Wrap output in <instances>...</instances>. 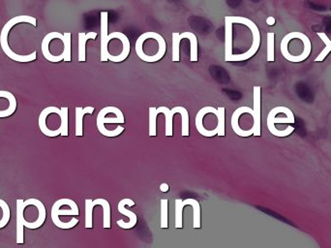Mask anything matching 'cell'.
<instances>
[{
    "label": "cell",
    "instance_id": "obj_1",
    "mask_svg": "<svg viewBox=\"0 0 331 248\" xmlns=\"http://www.w3.org/2000/svg\"><path fill=\"white\" fill-rule=\"evenodd\" d=\"M260 45V34L254 22L244 17H225V60L240 62L255 55Z\"/></svg>",
    "mask_w": 331,
    "mask_h": 248
},
{
    "label": "cell",
    "instance_id": "obj_2",
    "mask_svg": "<svg viewBox=\"0 0 331 248\" xmlns=\"http://www.w3.org/2000/svg\"><path fill=\"white\" fill-rule=\"evenodd\" d=\"M136 53L144 62H157L165 55L166 45L165 39L154 31L142 34L136 42Z\"/></svg>",
    "mask_w": 331,
    "mask_h": 248
},
{
    "label": "cell",
    "instance_id": "obj_3",
    "mask_svg": "<svg viewBox=\"0 0 331 248\" xmlns=\"http://www.w3.org/2000/svg\"><path fill=\"white\" fill-rule=\"evenodd\" d=\"M312 50L310 39L302 32L292 31L281 42V52L290 62L299 63L308 58Z\"/></svg>",
    "mask_w": 331,
    "mask_h": 248
},
{
    "label": "cell",
    "instance_id": "obj_4",
    "mask_svg": "<svg viewBox=\"0 0 331 248\" xmlns=\"http://www.w3.org/2000/svg\"><path fill=\"white\" fill-rule=\"evenodd\" d=\"M130 53V41L119 31L109 34L103 47H101V61L119 63L124 61Z\"/></svg>",
    "mask_w": 331,
    "mask_h": 248
},
{
    "label": "cell",
    "instance_id": "obj_5",
    "mask_svg": "<svg viewBox=\"0 0 331 248\" xmlns=\"http://www.w3.org/2000/svg\"><path fill=\"white\" fill-rule=\"evenodd\" d=\"M22 23L31 24L33 26L37 25V21L33 17H30V16H16L15 18L8 21L5 24V25L3 26L2 30H1V34H0V45H1V48L4 51V53L9 58H11L12 60H14L16 62H24V63L31 62V61L35 60L36 57H37V52L35 50L30 54H17L10 49V47L8 45L7 39H8L9 31L11 30V28L13 26H15L18 24H22Z\"/></svg>",
    "mask_w": 331,
    "mask_h": 248
},
{
    "label": "cell",
    "instance_id": "obj_6",
    "mask_svg": "<svg viewBox=\"0 0 331 248\" xmlns=\"http://www.w3.org/2000/svg\"><path fill=\"white\" fill-rule=\"evenodd\" d=\"M47 218V209L41 201L28 199L23 205V222L24 228L38 229Z\"/></svg>",
    "mask_w": 331,
    "mask_h": 248
},
{
    "label": "cell",
    "instance_id": "obj_7",
    "mask_svg": "<svg viewBox=\"0 0 331 248\" xmlns=\"http://www.w3.org/2000/svg\"><path fill=\"white\" fill-rule=\"evenodd\" d=\"M233 130L240 137H249L255 132V115L253 109L240 107L232 117Z\"/></svg>",
    "mask_w": 331,
    "mask_h": 248
},
{
    "label": "cell",
    "instance_id": "obj_8",
    "mask_svg": "<svg viewBox=\"0 0 331 248\" xmlns=\"http://www.w3.org/2000/svg\"><path fill=\"white\" fill-rule=\"evenodd\" d=\"M219 113L213 107H205L199 111L196 117V127L200 134L206 137L217 135L219 128Z\"/></svg>",
    "mask_w": 331,
    "mask_h": 248
},
{
    "label": "cell",
    "instance_id": "obj_9",
    "mask_svg": "<svg viewBox=\"0 0 331 248\" xmlns=\"http://www.w3.org/2000/svg\"><path fill=\"white\" fill-rule=\"evenodd\" d=\"M125 123L123 113L117 107H106L102 109L96 120V125L99 132L105 136L108 124H123Z\"/></svg>",
    "mask_w": 331,
    "mask_h": 248
},
{
    "label": "cell",
    "instance_id": "obj_10",
    "mask_svg": "<svg viewBox=\"0 0 331 248\" xmlns=\"http://www.w3.org/2000/svg\"><path fill=\"white\" fill-rule=\"evenodd\" d=\"M80 214L76 202L71 199H60L51 207L50 216L53 224L57 227L60 216H78Z\"/></svg>",
    "mask_w": 331,
    "mask_h": 248
},
{
    "label": "cell",
    "instance_id": "obj_11",
    "mask_svg": "<svg viewBox=\"0 0 331 248\" xmlns=\"http://www.w3.org/2000/svg\"><path fill=\"white\" fill-rule=\"evenodd\" d=\"M61 116H62V113H61V110L56 108L52 114V118L51 120L49 121L47 117V113H46V110L44 109L42 111L41 114H40V117H39V120H38V125H39V128L41 130L42 133L47 137H51L52 138V134H51V131H50V125L53 126V129L54 131L58 134V135H61V132H62V120H61Z\"/></svg>",
    "mask_w": 331,
    "mask_h": 248
},
{
    "label": "cell",
    "instance_id": "obj_12",
    "mask_svg": "<svg viewBox=\"0 0 331 248\" xmlns=\"http://www.w3.org/2000/svg\"><path fill=\"white\" fill-rule=\"evenodd\" d=\"M126 206H128V207H134L135 206V202L133 200H131V199H123L118 204V211L121 214L125 215V216L129 217L130 221L128 223H125L122 219H120L117 223L122 229H131V228L135 227V225L137 224L138 217H137V215L134 212H132L131 210L127 209Z\"/></svg>",
    "mask_w": 331,
    "mask_h": 248
},
{
    "label": "cell",
    "instance_id": "obj_13",
    "mask_svg": "<svg viewBox=\"0 0 331 248\" xmlns=\"http://www.w3.org/2000/svg\"><path fill=\"white\" fill-rule=\"evenodd\" d=\"M254 115H255V136H260V86L255 85L254 88Z\"/></svg>",
    "mask_w": 331,
    "mask_h": 248
},
{
    "label": "cell",
    "instance_id": "obj_14",
    "mask_svg": "<svg viewBox=\"0 0 331 248\" xmlns=\"http://www.w3.org/2000/svg\"><path fill=\"white\" fill-rule=\"evenodd\" d=\"M294 116L292 113L288 114L285 118L278 117L276 108L272 109L267 117V127L269 131L276 125V124H294Z\"/></svg>",
    "mask_w": 331,
    "mask_h": 248
},
{
    "label": "cell",
    "instance_id": "obj_15",
    "mask_svg": "<svg viewBox=\"0 0 331 248\" xmlns=\"http://www.w3.org/2000/svg\"><path fill=\"white\" fill-rule=\"evenodd\" d=\"M24 200H17V241L16 243L19 245H23L24 243V226L23 222V205Z\"/></svg>",
    "mask_w": 331,
    "mask_h": 248
},
{
    "label": "cell",
    "instance_id": "obj_16",
    "mask_svg": "<svg viewBox=\"0 0 331 248\" xmlns=\"http://www.w3.org/2000/svg\"><path fill=\"white\" fill-rule=\"evenodd\" d=\"M105 199H96V200H90L86 199L85 200V228L86 229H91L93 227V221H92V216H93V208L97 205H100L102 207V204L104 203Z\"/></svg>",
    "mask_w": 331,
    "mask_h": 248
},
{
    "label": "cell",
    "instance_id": "obj_17",
    "mask_svg": "<svg viewBox=\"0 0 331 248\" xmlns=\"http://www.w3.org/2000/svg\"><path fill=\"white\" fill-rule=\"evenodd\" d=\"M163 113L166 117V136L171 137L173 135V128H172V120L173 116L177 114V108L174 107L173 109L169 110L166 107H160L157 109V114Z\"/></svg>",
    "mask_w": 331,
    "mask_h": 248
},
{
    "label": "cell",
    "instance_id": "obj_18",
    "mask_svg": "<svg viewBox=\"0 0 331 248\" xmlns=\"http://www.w3.org/2000/svg\"><path fill=\"white\" fill-rule=\"evenodd\" d=\"M94 107H86V108H76V136L82 137L83 136V117L85 115H92L94 112Z\"/></svg>",
    "mask_w": 331,
    "mask_h": 248
},
{
    "label": "cell",
    "instance_id": "obj_19",
    "mask_svg": "<svg viewBox=\"0 0 331 248\" xmlns=\"http://www.w3.org/2000/svg\"><path fill=\"white\" fill-rule=\"evenodd\" d=\"M97 32L90 31L88 33L80 32L79 33V61L84 62L86 60L85 58V45L88 39H96Z\"/></svg>",
    "mask_w": 331,
    "mask_h": 248
},
{
    "label": "cell",
    "instance_id": "obj_20",
    "mask_svg": "<svg viewBox=\"0 0 331 248\" xmlns=\"http://www.w3.org/2000/svg\"><path fill=\"white\" fill-rule=\"evenodd\" d=\"M179 38L182 39H189L191 43V57L190 60L192 62H198V39L197 36L190 32V31H185L181 34H179Z\"/></svg>",
    "mask_w": 331,
    "mask_h": 248
},
{
    "label": "cell",
    "instance_id": "obj_21",
    "mask_svg": "<svg viewBox=\"0 0 331 248\" xmlns=\"http://www.w3.org/2000/svg\"><path fill=\"white\" fill-rule=\"evenodd\" d=\"M317 34L326 45L325 49L322 50V52L315 59V62H322L323 60H325V58L328 56V54L331 52V39L328 37V35L325 32H318Z\"/></svg>",
    "mask_w": 331,
    "mask_h": 248
},
{
    "label": "cell",
    "instance_id": "obj_22",
    "mask_svg": "<svg viewBox=\"0 0 331 248\" xmlns=\"http://www.w3.org/2000/svg\"><path fill=\"white\" fill-rule=\"evenodd\" d=\"M177 113L181 115V135L183 137L189 136V114L183 107H176Z\"/></svg>",
    "mask_w": 331,
    "mask_h": 248
},
{
    "label": "cell",
    "instance_id": "obj_23",
    "mask_svg": "<svg viewBox=\"0 0 331 248\" xmlns=\"http://www.w3.org/2000/svg\"><path fill=\"white\" fill-rule=\"evenodd\" d=\"M11 211L7 202L0 199V229L4 228L10 221Z\"/></svg>",
    "mask_w": 331,
    "mask_h": 248
},
{
    "label": "cell",
    "instance_id": "obj_24",
    "mask_svg": "<svg viewBox=\"0 0 331 248\" xmlns=\"http://www.w3.org/2000/svg\"><path fill=\"white\" fill-rule=\"evenodd\" d=\"M274 38H275L274 32H268L267 33V61L268 62H273L275 60Z\"/></svg>",
    "mask_w": 331,
    "mask_h": 248
},
{
    "label": "cell",
    "instance_id": "obj_25",
    "mask_svg": "<svg viewBox=\"0 0 331 248\" xmlns=\"http://www.w3.org/2000/svg\"><path fill=\"white\" fill-rule=\"evenodd\" d=\"M157 109L156 108H149V136L155 137L156 136V120H157Z\"/></svg>",
    "mask_w": 331,
    "mask_h": 248
},
{
    "label": "cell",
    "instance_id": "obj_26",
    "mask_svg": "<svg viewBox=\"0 0 331 248\" xmlns=\"http://www.w3.org/2000/svg\"><path fill=\"white\" fill-rule=\"evenodd\" d=\"M181 39L179 38V33L174 32L172 33V61L178 62L179 61V45Z\"/></svg>",
    "mask_w": 331,
    "mask_h": 248
},
{
    "label": "cell",
    "instance_id": "obj_27",
    "mask_svg": "<svg viewBox=\"0 0 331 248\" xmlns=\"http://www.w3.org/2000/svg\"><path fill=\"white\" fill-rule=\"evenodd\" d=\"M167 204H168V201L166 199L161 200V228L162 229H166L168 227Z\"/></svg>",
    "mask_w": 331,
    "mask_h": 248
},
{
    "label": "cell",
    "instance_id": "obj_28",
    "mask_svg": "<svg viewBox=\"0 0 331 248\" xmlns=\"http://www.w3.org/2000/svg\"><path fill=\"white\" fill-rule=\"evenodd\" d=\"M65 38V50H64V61L70 62L71 61V33L65 32L64 34Z\"/></svg>",
    "mask_w": 331,
    "mask_h": 248
},
{
    "label": "cell",
    "instance_id": "obj_29",
    "mask_svg": "<svg viewBox=\"0 0 331 248\" xmlns=\"http://www.w3.org/2000/svg\"><path fill=\"white\" fill-rule=\"evenodd\" d=\"M218 113H219V128H218V133L217 135L220 137H224L225 136V108L224 107H220L217 109Z\"/></svg>",
    "mask_w": 331,
    "mask_h": 248
},
{
    "label": "cell",
    "instance_id": "obj_30",
    "mask_svg": "<svg viewBox=\"0 0 331 248\" xmlns=\"http://www.w3.org/2000/svg\"><path fill=\"white\" fill-rule=\"evenodd\" d=\"M62 116H61V120H62V132H61V136L63 137H67L68 136V108L67 107H63L60 109Z\"/></svg>",
    "mask_w": 331,
    "mask_h": 248
},
{
    "label": "cell",
    "instance_id": "obj_31",
    "mask_svg": "<svg viewBox=\"0 0 331 248\" xmlns=\"http://www.w3.org/2000/svg\"><path fill=\"white\" fill-rule=\"evenodd\" d=\"M266 24L268 25H273L274 24H275V19L273 18V17H268L267 19H266Z\"/></svg>",
    "mask_w": 331,
    "mask_h": 248
},
{
    "label": "cell",
    "instance_id": "obj_32",
    "mask_svg": "<svg viewBox=\"0 0 331 248\" xmlns=\"http://www.w3.org/2000/svg\"><path fill=\"white\" fill-rule=\"evenodd\" d=\"M160 190H161L162 192H164V193L167 192V191H168V185H167L166 183H162V184L160 185Z\"/></svg>",
    "mask_w": 331,
    "mask_h": 248
}]
</instances>
